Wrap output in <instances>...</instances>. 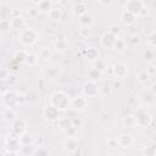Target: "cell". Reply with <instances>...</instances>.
I'll return each instance as SVG.
<instances>
[{
    "instance_id": "6da1fadb",
    "label": "cell",
    "mask_w": 156,
    "mask_h": 156,
    "mask_svg": "<svg viewBox=\"0 0 156 156\" xmlns=\"http://www.w3.org/2000/svg\"><path fill=\"white\" fill-rule=\"evenodd\" d=\"M71 100L72 99H69L67 93H65L62 90H57V91L51 94L49 104L55 106L58 111H65V110H67L71 106Z\"/></svg>"
},
{
    "instance_id": "7a4b0ae2",
    "label": "cell",
    "mask_w": 156,
    "mask_h": 156,
    "mask_svg": "<svg viewBox=\"0 0 156 156\" xmlns=\"http://www.w3.org/2000/svg\"><path fill=\"white\" fill-rule=\"evenodd\" d=\"M38 33L30 28V27H26L23 28L22 30H20V34H18V39L21 41V44H23L24 46H32L37 43L38 40Z\"/></svg>"
},
{
    "instance_id": "3957f363",
    "label": "cell",
    "mask_w": 156,
    "mask_h": 156,
    "mask_svg": "<svg viewBox=\"0 0 156 156\" xmlns=\"http://www.w3.org/2000/svg\"><path fill=\"white\" fill-rule=\"evenodd\" d=\"M18 96L20 94L12 91V90H9L4 94H1V102L5 107H9V108H13L16 107L17 105H20L18 102Z\"/></svg>"
},
{
    "instance_id": "277c9868",
    "label": "cell",
    "mask_w": 156,
    "mask_h": 156,
    "mask_svg": "<svg viewBox=\"0 0 156 156\" xmlns=\"http://www.w3.org/2000/svg\"><path fill=\"white\" fill-rule=\"evenodd\" d=\"M135 122L139 127H143V128L150 127V124L152 123V116L146 110H138L135 115Z\"/></svg>"
},
{
    "instance_id": "5b68a950",
    "label": "cell",
    "mask_w": 156,
    "mask_h": 156,
    "mask_svg": "<svg viewBox=\"0 0 156 156\" xmlns=\"http://www.w3.org/2000/svg\"><path fill=\"white\" fill-rule=\"evenodd\" d=\"M82 91H83V95L87 96L88 99L89 98H96L98 94H100L96 82H93V80H88L87 83H84Z\"/></svg>"
},
{
    "instance_id": "8992f818",
    "label": "cell",
    "mask_w": 156,
    "mask_h": 156,
    "mask_svg": "<svg viewBox=\"0 0 156 156\" xmlns=\"http://www.w3.org/2000/svg\"><path fill=\"white\" fill-rule=\"evenodd\" d=\"M88 106V98L84 95H77L71 100V107L76 111V112H80L84 111Z\"/></svg>"
},
{
    "instance_id": "52a82bcc",
    "label": "cell",
    "mask_w": 156,
    "mask_h": 156,
    "mask_svg": "<svg viewBox=\"0 0 156 156\" xmlns=\"http://www.w3.org/2000/svg\"><path fill=\"white\" fill-rule=\"evenodd\" d=\"M144 7H145V5L141 0H128L124 5V10L136 15L138 17H139V15H140V12Z\"/></svg>"
},
{
    "instance_id": "ba28073f",
    "label": "cell",
    "mask_w": 156,
    "mask_h": 156,
    "mask_svg": "<svg viewBox=\"0 0 156 156\" xmlns=\"http://www.w3.org/2000/svg\"><path fill=\"white\" fill-rule=\"evenodd\" d=\"M27 132V123L24 119L22 118H17L12 124H11V133L10 134H13L16 136H21L23 133Z\"/></svg>"
},
{
    "instance_id": "9c48e42d",
    "label": "cell",
    "mask_w": 156,
    "mask_h": 156,
    "mask_svg": "<svg viewBox=\"0 0 156 156\" xmlns=\"http://www.w3.org/2000/svg\"><path fill=\"white\" fill-rule=\"evenodd\" d=\"M136 20H138V16L134 15V13H132V12H129V11H127V10H124L121 13V16H119L121 23L124 24V26H127V27L134 26L136 23Z\"/></svg>"
},
{
    "instance_id": "30bf717a",
    "label": "cell",
    "mask_w": 156,
    "mask_h": 156,
    "mask_svg": "<svg viewBox=\"0 0 156 156\" xmlns=\"http://www.w3.org/2000/svg\"><path fill=\"white\" fill-rule=\"evenodd\" d=\"M79 147V143L76 139V136H67V139L63 141V150L66 154L73 155V152Z\"/></svg>"
},
{
    "instance_id": "8fae6325",
    "label": "cell",
    "mask_w": 156,
    "mask_h": 156,
    "mask_svg": "<svg viewBox=\"0 0 156 156\" xmlns=\"http://www.w3.org/2000/svg\"><path fill=\"white\" fill-rule=\"evenodd\" d=\"M116 37L112 35L108 30L105 32L101 37H100V45L105 49H113V45H115V41H116Z\"/></svg>"
},
{
    "instance_id": "7c38bea8",
    "label": "cell",
    "mask_w": 156,
    "mask_h": 156,
    "mask_svg": "<svg viewBox=\"0 0 156 156\" xmlns=\"http://www.w3.org/2000/svg\"><path fill=\"white\" fill-rule=\"evenodd\" d=\"M58 110L55 107V106H52L51 104H48L45 107H44V111H43V115H44V117L48 119V121H57L58 119Z\"/></svg>"
},
{
    "instance_id": "4fadbf2b",
    "label": "cell",
    "mask_w": 156,
    "mask_h": 156,
    "mask_svg": "<svg viewBox=\"0 0 156 156\" xmlns=\"http://www.w3.org/2000/svg\"><path fill=\"white\" fill-rule=\"evenodd\" d=\"M112 73L118 79H122V78H124L128 74V67L123 62H117V63H115L112 66Z\"/></svg>"
},
{
    "instance_id": "5bb4252c",
    "label": "cell",
    "mask_w": 156,
    "mask_h": 156,
    "mask_svg": "<svg viewBox=\"0 0 156 156\" xmlns=\"http://www.w3.org/2000/svg\"><path fill=\"white\" fill-rule=\"evenodd\" d=\"M82 55L88 61H90V62H94V61H96L99 58V51L94 46H87V48H84L82 50Z\"/></svg>"
},
{
    "instance_id": "9a60e30c",
    "label": "cell",
    "mask_w": 156,
    "mask_h": 156,
    "mask_svg": "<svg viewBox=\"0 0 156 156\" xmlns=\"http://www.w3.org/2000/svg\"><path fill=\"white\" fill-rule=\"evenodd\" d=\"M10 21H11V27H12V29L22 30V29L26 28V26H27V21H26L22 16H20V17H13V18H11Z\"/></svg>"
},
{
    "instance_id": "2e32d148",
    "label": "cell",
    "mask_w": 156,
    "mask_h": 156,
    "mask_svg": "<svg viewBox=\"0 0 156 156\" xmlns=\"http://www.w3.org/2000/svg\"><path fill=\"white\" fill-rule=\"evenodd\" d=\"M56 122H57L58 129H61L63 132L65 129H67L68 127L72 126V117H69V116H62V117H58V119Z\"/></svg>"
},
{
    "instance_id": "e0dca14e",
    "label": "cell",
    "mask_w": 156,
    "mask_h": 156,
    "mask_svg": "<svg viewBox=\"0 0 156 156\" xmlns=\"http://www.w3.org/2000/svg\"><path fill=\"white\" fill-rule=\"evenodd\" d=\"M48 16H49L50 21H52V22H60V21L62 20L63 13H62L61 9H58V7H52V9L48 12Z\"/></svg>"
},
{
    "instance_id": "ac0fdd59",
    "label": "cell",
    "mask_w": 156,
    "mask_h": 156,
    "mask_svg": "<svg viewBox=\"0 0 156 156\" xmlns=\"http://www.w3.org/2000/svg\"><path fill=\"white\" fill-rule=\"evenodd\" d=\"M117 141H118V145L119 146H122V147H129L132 145V143H133V138L129 134H121L117 138Z\"/></svg>"
},
{
    "instance_id": "d6986e66",
    "label": "cell",
    "mask_w": 156,
    "mask_h": 156,
    "mask_svg": "<svg viewBox=\"0 0 156 156\" xmlns=\"http://www.w3.org/2000/svg\"><path fill=\"white\" fill-rule=\"evenodd\" d=\"M87 12H88V6H87V4L83 2V1L77 2V4L73 6V13H74L76 16H78V17H80L82 15H84V13H87Z\"/></svg>"
},
{
    "instance_id": "ffe728a7",
    "label": "cell",
    "mask_w": 156,
    "mask_h": 156,
    "mask_svg": "<svg viewBox=\"0 0 156 156\" xmlns=\"http://www.w3.org/2000/svg\"><path fill=\"white\" fill-rule=\"evenodd\" d=\"M2 117H4V119H5L7 123H10V124H12V123L17 119V115H16L15 110H13V108H9V107H6V110L4 111Z\"/></svg>"
},
{
    "instance_id": "44dd1931",
    "label": "cell",
    "mask_w": 156,
    "mask_h": 156,
    "mask_svg": "<svg viewBox=\"0 0 156 156\" xmlns=\"http://www.w3.org/2000/svg\"><path fill=\"white\" fill-rule=\"evenodd\" d=\"M87 76H88V79H89V80L98 82V80H100V79H101V77H102V72H101V71H99V69H98V68H95V67H91V68L88 71Z\"/></svg>"
},
{
    "instance_id": "7402d4cb",
    "label": "cell",
    "mask_w": 156,
    "mask_h": 156,
    "mask_svg": "<svg viewBox=\"0 0 156 156\" xmlns=\"http://www.w3.org/2000/svg\"><path fill=\"white\" fill-rule=\"evenodd\" d=\"M20 141H21V145L22 147H27V146H32L33 143H34V139L30 134H28L27 132L23 133L21 136H20Z\"/></svg>"
},
{
    "instance_id": "603a6c76",
    "label": "cell",
    "mask_w": 156,
    "mask_h": 156,
    "mask_svg": "<svg viewBox=\"0 0 156 156\" xmlns=\"http://www.w3.org/2000/svg\"><path fill=\"white\" fill-rule=\"evenodd\" d=\"M79 23L80 26H87V27H91V24L94 23V17L90 13H84L79 17Z\"/></svg>"
},
{
    "instance_id": "cb8c5ba5",
    "label": "cell",
    "mask_w": 156,
    "mask_h": 156,
    "mask_svg": "<svg viewBox=\"0 0 156 156\" xmlns=\"http://www.w3.org/2000/svg\"><path fill=\"white\" fill-rule=\"evenodd\" d=\"M54 46H55L56 51H60V52H62V51H65V50L67 49V41H66V39H62V38H57V40L54 43Z\"/></svg>"
},
{
    "instance_id": "d4e9b609",
    "label": "cell",
    "mask_w": 156,
    "mask_h": 156,
    "mask_svg": "<svg viewBox=\"0 0 156 156\" xmlns=\"http://www.w3.org/2000/svg\"><path fill=\"white\" fill-rule=\"evenodd\" d=\"M141 57L146 62H152L155 60V51L152 49H145L143 51V54H141Z\"/></svg>"
},
{
    "instance_id": "484cf974",
    "label": "cell",
    "mask_w": 156,
    "mask_h": 156,
    "mask_svg": "<svg viewBox=\"0 0 156 156\" xmlns=\"http://www.w3.org/2000/svg\"><path fill=\"white\" fill-rule=\"evenodd\" d=\"M122 122H123V124L127 126V127H133V126L136 124V122H135V116H133V115H130V113H127L126 116H123V117H122Z\"/></svg>"
},
{
    "instance_id": "4316f807",
    "label": "cell",
    "mask_w": 156,
    "mask_h": 156,
    "mask_svg": "<svg viewBox=\"0 0 156 156\" xmlns=\"http://www.w3.org/2000/svg\"><path fill=\"white\" fill-rule=\"evenodd\" d=\"M38 9L43 12H49L52 9V1L51 0H43L38 4Z\"/></svg>"
},
{
    "instance_id": "83f0119b",
    "label": "cell",
    "mask_w": 156,
    "mask_h": 156,
    "mask_svg": "<svg viewBox=\"0 0 156 156\" xmlns=\"http://www.w3.org/2000/svg\"><path fill=\"white\" fill-rule=\"evenodd\" d=\"M27 55H28V51H27V50H22V49H21V50H17V51L15 52L13 58H15V60H17L20 63H24Z\"/></svg>"
},
{
    "instance_id": "f1b7e54d",
    "label": "cell",
    "mask_w": 156,
    "mask_h": 156,
    "mask_svg": "<svg viewBox=\"0 0 156 156\" xmlns=\"http://www.w3.org/2000/svg\"><path fill=\"white\" fill-rule=\"evenodd\" d=\"M38 57H39L38 55H35V54H33V52H28L24 63L28 65V66H35V65L38 63Z\"/></svg>"
},
{
    "instance_id": "f546056e",
    "label": "cell",
    "mask_w": 156,
    "mask_h": 156,
    "mask_svg": "<svg viewBox=\"0 0 156 156\" xmlns=\"http://www.w3.org/2000/svg\"><path fill=\"white\" fill-rule=\"evenodd\" d=\"M150 77H151V76L147 73V71L144 69V71L139 72V74H138V82L141 83V84H145V83H147V82L150 80Z\"/></svg>"
},
{
    "instance_id": "4dcf8cb0",
    "label": "cell",
    "mask_w": 156,
    "mask_h": 156,
    "mask_svg": "<svg viewBox=\"0 0 156 156\" xmlns=\"http://www.w3.org/2000/svg\"><path fill=\"white\" fill-rule=\"evenodd\" d=\"M111 91H112V88H111L110 83H104L102 85L99 87V93L101 95H108V94H111Z\"/></svg>"
},
{
    "instance_id": "1f68e13d",
    "label": "cell",
    "mask_w": 156,
    "mask_h": 156,
    "mask_svg": "<svg viewBox=\"0 0 156 156\" xmlns=\"http://www.w3.org/2000/svg\"><path fill=\"white\" fill-rule=\"evenodd\" d=\"M79 35L83 39H88L91 35V28L90 27H87V26H82V28L79 29Z\"/></svg>"
},
{
    "instance_id": "d6a6232c",
    "label": "cell",
    "mask_w": 156,
    "mask_h": 156,
    "mask_svg": "<svg viewBox=\"0 0 156 156\" xmlns=\"http://www.w3.org/2000/svg\"><path fill=\"white\" fill-rule=\"evenodd\" d=\"M11 28L12 27H11V21L10 20H1V22H0V29H1L2 33L10 30Z\"/></svg>"
},
{
    "instance_id": "836d02e7",
    "label": "cell",
    "mask_w": 156,
    "mask_h": 156,
    "mask_svg": "<svg viewBox=\"0 0 156 156\" xmlns=\"http://www.w3.org/2000/svg\"><path fill=\"white\" fill-rule=\"evenodd\" d=\"M143 154L146 155V156H152L156 154V146L154 144H150L147 146H145V149L143 150Z\"/></svg>"
},
{
    "instance_id": "e575fe53",
    "label": "cell",
    "mask_w": 156,
    "mask_h": 156,
    "mask_svg": "<svg viewBox=\"0 0 156 156\" xmlns=\"http://www.w3.org/2000/svg\"><path fill=\"white\" fill-rule=\"evenodd\" d=\"M20 66H21V63L17 61V60H12L10 63H9V66H7V68L10 69V72H12V73H16L17 71H18V68H20Z\"/></svg>"
},
{
    "instance_id": "d590c367",
    "label": "cell",
    "mask_w": 156,
    "mask_h": 156,
    "mask_svg": "<svg viewBox=\"0 0 156 156\" xmlns=\"http://www.w3.org/2000/svg\"><path fill=\"white\" fill-rule=\"evenodd\" d=\"M124 48H126V40L121 39V38H117V39H116V41H115L113 49H115V50H118V51H121V50H123Z\"/></svg>"
},
{
    "instance_id": "8d00e7d4",
    "label": "cell",
    "mask_w": 156,
    "mask_h": 156,
    "mask_svg": "<svg viewBox=\"0 0 156 156\" xmlns=\"http://www.w3.org/2000/svg\"><path fill=\"white\" fill-rule=\"evenodd\" d=\"M93 67L98 68V69L101 71V72H105V71H106V65H105V62H104L102 60H100V58H98L96 61L93 62Z\"/></svg>"
},
{
    "instance_id": "74e56055",
    "label": "cell",
    "mask_w": 156,
    "mask_h": 156,
    "mask_svg": "<svg viewBox=\"0 0 156 156\" xmlns=\"http://www.w3.org/2000/svg\"><path fill=\"white\" fill-rule=\"evenodd\" d=\"M77 132H78V128H76L74 126H71V127H68L67 129L63 130V133L66 134V136H76L77 135Z\"/></svg>"
},
{
    "instance_id": "f35d334b",
    "label": "cell",
    "mask_w": 156,
    "mask_h": 156,
    "mask_svg": "<svg viewBox=\"0 0 156 156\" xmlns=\"http://www.w3.org/2000/svg\"><path fill=\"white\" fill-rule=\"evenodd\" d=\"M39 56H40V58H44V60H49V58H50V56H51L50 49H48V48H43V49L39 51Z\"/></svg>"
},
{
    "instance_id": "ab89813d",
    "label": "cell",
    "mask_w": 156,
    "mask_h": 156,
    "mask_svg": "<svg viewBox=\"0 0 156 156\" xmlns=\"http://www.w3.org/2000/svg\"><path fill=\"white\" fill-rule=\"evenodd\" d=\"M4 83H6L9 87H12V85H15V84L17 83V76H16L15 73H12V72H11V74L9 76V78L6 79V82H4Z\"/></svg>"
},
{
    "instance_id": "60d3db41",
    "label": "cell",
    "mask_w": 156,
    "mask_h": 156,
    "mask_svg": "<svg viewBox=\"0 0 156 156\" xmlns=\"http://www.w3.org/2000/svg\"><path fill=\"white\" fill-rule=\"evenodd\" d=\"M147 43H149L151 46L156 48V30L151 32V33L147 35Z\"/></svg>"
},
{
    "instance_id": "b9f144b4",
    "label": "cell",
    "mask_w": 156,
    "mask_h": 156,
    "mask_svg": "<svg viewBox=\"0 0 156 156\" xmlns=\"http://www.w3.org/2000/svg\"><path fill=\"white\" fill-rule=\"evenodd\" d=\"M72 126H74L76 128H80L83 126V119L78 116H73L72 117Z\"/></svg>"
},
{
    "instance_id": "7bdbcfd3",
    "label": "cell",
    "mask_w": 156,
    "mask_h": 156,
    "mask_svg": "<svg viewBox=\"0 0 156 156\" xmlns=\"http://www.w3.org/2000/svg\"><path fill=\"white\" fill-rule=\"evenodd\" d=\"M112 35H115L116 38H118V35L121 34V28L118 26H111L108 29H107Z\"/></svg>"
},
{
    "instance_id": "ee69618b",
    "label": "cell",
    "mask_w": 156,
    "mask_h": 156,
    "mask_svg": "<svg viewBox=\"0 0 156 156\" xmlns=\"http://www.w3.org/2000/svg\"><path fill=\"white\" fill-rule=\"evenodd\" d=\"M140 41H141V39H140V35H139L138 33L132 34V37H130V43H132V45H133V46L139 45V44H140Z\"/></svg>"
},
{
    "instance_id": "f6af8a7d",
    "label": "cell",
    "mask_w": 156,
    "mask_h": 156,
    "mask_svg": "<svg viewBox=\"0 0 156 156\" xmlns=\"http://www.w3.org/2000/svg\"><path fill=\"white\" fill-rule=\"evenodd\" d=\"M39 12H40V10L38 7H32V9L28 10V15H29L30 18H37L39 16Z\"/></svg>"
},
{
    "instance_id": "bcb514c9",
    "label": "cell",
    "mask_w": 156,
    "mask_h": 156,
    "mask_svg": "<svg viewBox=\"0 0 156 156\" xmlns=\"http://www.w3.org/2000/svg\"><path fill=\"white\" fill-rule=\"evenodd\" d=\"M10 74H11V72H10L9 68H2L1 69V80L2 82H6V79L9 78Z\"/></svg>"
},
{
    "instance_id": "7dc6e473",
    "label": "cell",
    "mask_w": 156,
    "mask_h": 156,
    "mask_svg": "<svg viewBox=\"0 0 156 156\" xmlns=\"http://www.w3.org/2000/svg\"><path fill=\"white\" fill-rule=\"evenodd\" d=\"M43 147H44V146H39V147H38L37 150H34L32 154H33V155H48L49 151H48L46 149H43Z\"/></svg>"
},
{
    "instance_id": "c3c4849f",
    "label": "cell",
    "mask_w": 156,
    "mask_h": 156,
    "mask_svg": "<svg viewBox=\"0 0 156 156\" xmlns=\"http://www.w3.org/2000/svg\"><path fill=\"white\" fill-rule=\"evenodd\" d=\"M21 13H22L21 9H13V10L10 11V17H11V18H13V17H20Z\"/></svg>"
},
{
    "instance_id": "681fc988",
    "label": "cell",
    "mask_w": 156,
    "mask_h": 156,
    "mask_svg": "<svg viewBox=\"0 0 156 156\" xmlns=\"http://www.w3.org/2000/svg\"><path fill=\"white\" fill-rule=\"evenodd\" d=\"M154 98H155V95L149 90V95L146 96L145 94H143V100L144 101H146V102H151V101H154Z\"/></svg>"
},
{
    "instance_id": "f907efd6",
    "label": "cell",
    "mask_w": 156,
    "mask_h": 156,
    "mask_svg": "<svg viewBox=\"0 0 156 156\" xmlns=\"http://www.w3.org/2000/svg\"><path fill=\"white\" fill-rule=\"evenodd\" d=\"M146 71H147V73L152 77V76L156 74V66H155V65H150V66L146 68Z\"/></svg>"
},
{
    "instance_id": "816d5d0a",
    "label": "cell",
    "mask_w": 156,
    "mask_h": 156,
    "mask_svg": "<svg viewBox=\"0 0 156 156\" xmlns=\"http://www.w3.org/2000/svg\"><path fill=\"white\" fill-rule=\"evenodd\" d=\"M98 1H99L100 5H102L105 7H108V6H111L113 4V0H98Z\"/></svg>"
},
{
    "instance_id": "f5cc1de1",
    "label": "cell",
    "mask_w": 156,
    "mask_h": 156,
    "mask_svg": "<svg viewBox=\"0 0 156 156\" xmlns=\"http://www.w3.org/2000/svg\"><path fill=\"white\" fill-rule=\"evenodd\" d=\"M46 72H48V74H49V78H54V77L57 74V71H56V69H52V67H50Z\"/></svg>"
},
{
    "instance_id": "db71d44e",
    "label": "cell",
    "mask_w": 156,
    "mask_h": 156,
    "mask_svg": "<svg viewBox=\"0 0 156 156\" xmlns=\"http://www.w3.org/2000/svg\"><path fill=\"white\" fill-rule=\"evenodd\" d=\"M107 144H108L110 146H112V147H115V146H117V145H118V141H117V138H116V139H113V138H111V139H108V140H107Z\"/></svg>"
},
{
    "instance_id": "11a10c76",
    "label": "cell",
    "mask_w": 156,
    "mask_h": 156,
    "mask_svg": "<svg viewBox=\"0 0 156 156\" xmlns=\"http://www.w3.org/2000/svg\"><path fill=\"white\" fill-rule=\"evenodd\" d=\"M150 91L156 96V83H154L152 85H151V88H150Z\"/></svg>"
},
{
    "instance_id": "9f6ffc18",
    "label": "cell",
    "mask_w": 156,
    "mask_h": 156,
    "mask_svg": "<svg viewBox=\"0 0 156 156\" xmlns=\"http://www.w3.org/2000/svg\"><path fill=\"white\" fill-rule=\"evenodd\" d=\"M122 87V83L118 80V82H115V88H121Z\"/></svg>"
},
{
    "instance_id": "6f0895ef",
    "label": "cell",
    "mask_w": 156,
    "mask_h": 156,
    "mask_svg": "<svg viewBox=\"0 0 156 156\" xmlns=\"http://www.w3.org/2000/svg\"><path fill=\"white\" fill-rule=\"evenodd\" d=\"M40 1H43V0H32V2H33V4H35V5H38Z\"/></svg>"
},
{
    "instance_id": "680465c9",
    "label": "cell",
    "mask_w": 156,
    "mask_h": 156,
    "mask_svg": "<svg viewBox=\"0 0 156 156\" xmlns=\"http://www.w3.org/2000/svg\"><path fill=\"white\" fill-rule=\"evenodd\" d=\"M51 1H52V2H60L61 0H51Z\"/></svg>"
}]
</instances>
